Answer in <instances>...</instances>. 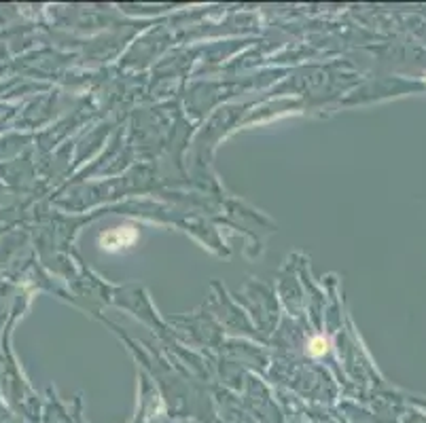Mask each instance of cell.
Segmentation results:
<instances>
[{
    "label": "cell",
    "instance_id": "obj_1",
    "mask_svg": "<svg viewBox=\"0 0 426 423\" xmlns=\"http://www.w3.org/2000/svg\"><path fill=\"white\" fill-rule=\"evenodd\" d=\"M308 351L312 353V355H324L326 353V341H324V337H314L312 341H310V347H308Z\"/></svg>",
    "mask_w": 426,
    "mask_h": 423
}]
</instances>
